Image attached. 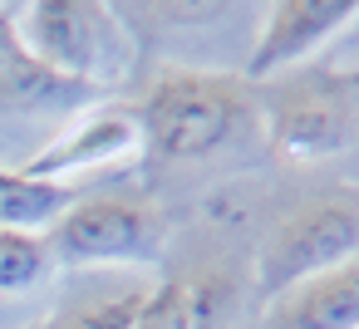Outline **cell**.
Instances as JSON below:
<instances>
[{
	"mask_svg": "<svg viewBox=\"0 0 359 329\" xmlns=\"http://www.w3.org/2000/svg\"><path fill=\"white\" fill-rule=\"evenodd\" d=\"M256 123L276 158H334L359 133V69H290L256 84Z\"/></svg>",
	"mask_w": 359,
	"mask_h": 329,
	"instance_id": "3",
	"label": "cell"
},
{
	"mask_svg": "<svg viewBox=\"0 0 359 329\" xmlns=\"http://www.w3.org/2000/svg\"><path fill=\"white\" fill-rule=\"evenodd\" d=\"M148 290H118V295H99V300H79L65 304L60 314L45 319V329H133L138 309H143Z\"/></svg>",
	"mask_w": 359,
	"mask_h": 329,
	"instance_id": "11",
	"label": "cell"
},
{
	"mask_svg": "<svg viewBox=\"0 0 359 329\" xmlns=\"http://www.w3.org/2000/svg\"><path fill=\"white\" fill-rule=\"evenodd\" d=\"M133 118L143 128V148H153L158 158H207L256 123V84L222 69L168 64L138 99Z\"/></svg>",
	"mask_w": 359,
	"mask_h": 329,
	"instance_id": "1",
	"label": "cell"
},
{
	"mask_svg": "<svg viewBox=\"0 0 359 329\" xmlns=\"http://www.w3.org/2000/svg\"><path fill=\"white\" fill-rule=\"evenodd\" d=\"M359 255V192L354 187H330L305 202H295L261 241L256 255V295L261 304L276 300L280 290Z\"/></svg>",
	"mask_w": 359,
	"mask_h": 329,
	"instance_id": "4",
	"label": "cell"
},
{
	"mask_svg": "<svg viewBox=\"0 0 359 329\" xmlns=\"http://www.w3.org/2000/svg\"><path fill=\"white\" fill-rule=\"evenodd\" d=\"M11 20H15L25 55L55 69L60 79L109 94L133 74L138 45L114 6H99V0H35V6L11 10Z\"/></svg>",
	"mask_w": 359,
	"mask_h": 329,
	"instance_id": "2",
	"label": "cell"
},
{
	"mask_svg": "<svg viewBox=\"0 0 359 329\" xmlns=\"http://www.w3.org/2000/svg\"><path fill=\"white\" fill-rule=\"evenodd\" d=\"M30 329H45V324H30Z\"/></svg>",
	"mask_w": 359,
	"mask_h": 329,
	"instance_id": "13",
	"label": "cell"
},
{
	"mask_svg": "<svg viewBox=\"0 0 359 329\" xmlns=\"http://www.w3.org/2000/svg\"><path fill=\"white\" fill-rule=\"evenodd\" d=\"M256 329H359V255L266 300Z\"/></svg>",
	"mask_w": 359,
	"mask_h": 329,
	"instance_id": "8",
	"label": "cell"
},
{
	"mask_svg": "<svg viewBox=\"0 0 359 329\" xmlns=\"http://www.w3.org/2000/svg\"><path fill=\"white\" fill-rule=\"evenodd\" d=\"M143 153V128L133 118V108H84L74 113L40 153H30L20 162L25 177L40 182H69L79 172H104L118 162H133Z\"/></svg>",
	"mask_w": 359,
	"mask_h": 329,
	"instance_id": "7",
	"label": "cell"
},
{
	"mask_svg": "<svg viewBox=\"0 0 359 329\" xmlns=\"http://www.w3.org/2000/svg\"><path fill=\"white\" fill-rule=\"evenodd\" d=\"M55 275L50 241L35 231H6L0 226V295H25Z\"/></svg>",
	"mask_w": 359,
	"mask_h": 329,
	"instance_id": "10",
	"label": "cell"
},
{
	"mask_svg": "<svg viewBox=\"0 0 359 329\" xmlns=\"http://www.w3.org/2000/svg\"><path fill=\"white\" fill-rule=\"evenodd\" d=\"M354 20H359V0H276V6H266V20L241 79L266 84L290 69H305Z\"/></svg>",
	"mask_w": 359,
	"mask_h": 329,
	"instance_id": "6",
	"label": "cell"
},
{
	"mask_svg": "<svg viewBox=\"0 0 359 329\" xmlns=\"http://www.w3.org/2000/svg\"><path fill=\"white\" fill-rule=\"evenodd\" d=\"M133 329H197V295L182 280L153 285L143 295V309H138Z\"/></svg>",
	"mask_w": 359,
	"mask_h": 329,
	"instance_id": "12",
	"label": "cell"
},
{
	"mask_svg": "<svg viewBox=\"0 0 359 329\" xmlns=\"http://www.w3.org/2000/svg\"><path fill=\"white\" fill-rule=\"evenodd\" d=\"M55 265H158L168 246V226L153 202L128 192L79 197L50 231Z\"/></svg>",
	"mask_w": 359,
	"mask_h": 329,
	"instance_id": "5",
	"label": "cell"
},
{
	"mask_svg": "<svg viewBox=\"0 0 359 329\" xmlns=\"http://www.w3.org/2000/svg\"><path fill=\"white\" fill-rule=\"evenodd\" d=\"M74 202H79L74 182H40V177H25L20 167H0V226L6 231L45 236Z\"/></svg>",
	"mask_w": 359,
	"mask_h": 329,
	"instance_id": "9",
	"label": "cell"
}]
</instances>
